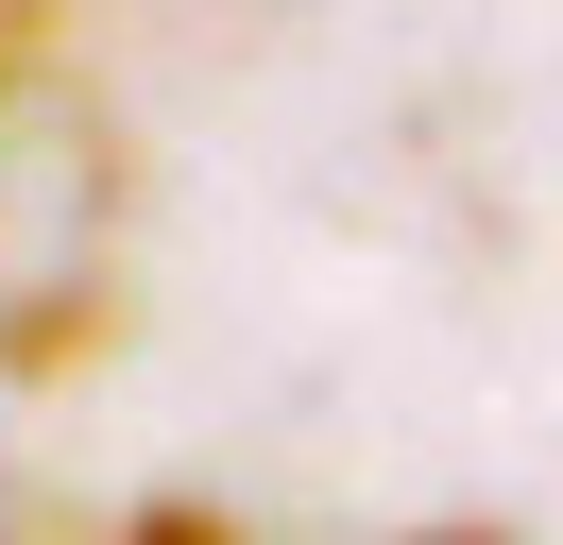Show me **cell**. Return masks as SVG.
Segmentation results:
<instances>
[{
    "mask_svg": "<svg viewBox=\"0 0 563 545\" xmlns=\"http://www.w3.org/2000/svg\"><path fill=\"white\" fill-rule=\"evenodd\" d=\"M120 324V120L52 0H0V375H69Z\"/></svg>",
    "mask_w": 563,
    "mask_h": 545,
    "instance_id": "cell-1",
    "label": "cell"
},
{
    "mask_svg": "<svg viewBox=\"0 0 563 545\" xmlns=\"http://www.w3.org/2000/svg\"><path fill=\"white\" fill-rule=\"evenodd\" d=\"M103 545H256V529H222V511L206 494H154V511H120V529Z\"/></svg>",
    "mask_w": 563,
    "mask_h": 545,
    "instance_id": "cell-2",
    "label": "cell"
},
{
    "mask_svg": "<svg viewBox=\"0 0 563 545\" xmlns=\"http://www.w3.org/2000/svg\"><path fill=\"white\" fill-rule=\"evenodd\" d=\"M427 545H529V529H427Z\"/></svg>",
    "mask_w": 563,
    "mask_h": 545,
    "instance_id": "cell-3",
    "label": "cell"
}]
</instances>
